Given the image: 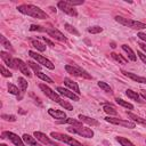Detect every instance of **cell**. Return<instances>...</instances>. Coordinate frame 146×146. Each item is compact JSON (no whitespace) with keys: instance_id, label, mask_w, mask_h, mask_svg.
<instances>
[{"instance_id":"cell-1","label":"cell","mask_w":146,"mask_h":146,"mask_svg":"<svg viewBox=\"0 0 146 146\" xmlns=\"http://www.w3.org/2000/svg\"><path fill=\"white\" fill-rule=\"evenodd\" d=\"M18 11L22 13V14H25L27 16H32L34 18H39V19H46L48 18V15L42 10L40 9L39 7L34 6V5H27V3H24V5H21L17 7Z\"/></svg>"},{"instance_id":"cell-2","label":"cell","mask_w":146,"mask_h":146,"mask_svg":"<svg viewBox=\"0 0 146 146\" xmlns=\"http://www.w3.org/2000/svg\"><path fill=\"white\" fill-rule=\"evenodd\" d=\"M115 21L119 22L120 24H122L124 26H128L130 29H133V30L146 29V24L145 23H141V22H138V21H133V19H128V18H124L122 16H115Z\"/></svg>"},{"instance_id":"cell-3","label":"cell","mask_w":146,"mask_h":146,"mask_svg":"<svg viewBox=\"0 0 146 146\" xmlns=\"http://www.w3.org/2000/svg\"><path fill=\"white\" fill-rule=\"evenodd\" d=\"M50 136L54 138V139H57V140H60L65 144H68L70 146H83L80 141H78L76 139H74L73 137L71 136H67V135H64V133H59V132H51Z\"/></svg>"},{"instance_id":"cell-4","label":"cell","mask_w":146,"mask_h":146,"mask_svg":"<svg viewBox=\"0 0 146 146\" xmlns=\"http://www.w3.org/2000/svg\"><path fill=\"white\" fill-rule=\"evenodd\" d=\"M66 129H67L68 132L78 133V135H80L82 137H86V138L94 137V131L90 128H86V127H68Z\"/></svg>"},{"instance_id":"cell-5","label":"cell","mask_w":146,"mask_h":146,"mask_svg":"<svg viewBox=\"0 0 146 146\" xmlns=\"http://www.w3.org/2000/svg\"><path fill=\"white\" fill-rule=\"evenodd\" d=\"M39 88L43 91V94L46 95V96H48L51 100H54V102H56V103H58L59 105L63 103V100L64 99H62L60 97H59V95L56 92V91H54V90H51L48 86H46V84H43V83H41V84H39Z\"/></svg>"},{"instance_id":"cell-6","label":"cell","mask_w":146,"mask_h":146,"mask_svg":"<svg viewBox=\"0 0 146 146\" xmlns=\"http://www.w3.org/2000/svg\"><path fill=\"white\" fill-rule=\"evenodd\" d=\"M65 70L67 73L72 74V75H75V76H80V78H87V79H90L91 76L84 71L82 70L81 67L76 66V65H66L65 66Z\"/></svg>"},{"instance_id":"cell-7","label":"cell","mask_w":146,"mask_h":146,"mask_svg":"<svg viewBox=\"0 0 146 146\" xmlns=\"http://www.w3.org/2000/svg\"><path fill=\"white\" fill-rule=\"evenodd\" d=\"M29 55H30L32 58H34L39 64H42V65L46 66L47 68H49V70H54V68H55V65H54L49 59H47L46 57H43V56H41V55H39V54L34 52V51H29Z\"/></svg>"},{"instance_id":"cell-8","label":"cell","mask_w":146,"mask_h":146,"mask_svg":"<svg viewBox=\"0 0 146 146\" xmlns=\"http://www.w3.org/2000/svg\"><path fill=\"white\" fill-rule=\"evenodd\" d=\"M105 120L112 124H119V125H122V127H125V128H130V129H133L136 128V124L131 121H128V120H122V119H119V117H112V116H107L105 117Z\"/></svg>"},{"instance_id":"cell-9","label":"cell","mask_w":146,"mask_h":146,"mask_svg":"<svg viewBox=\"0 0 146 146\" xmlns=\"http://www.w3.org/2000/svg\"><path fill=\"white\" fill-rule=\"evenodd\" d=\"M2 138H8L13 144H15L16 146H24V140L21 139V137H18L16 133L10 132V131H3L2 132Z\"/></svg>"},{"instance_id":"cell-10","label":"cell","mask_w":146,"mask_h":146,"mask_svg":"<svg viewBox=\"0 0 146 146\" xmlns=\"http://www.w3.org/2000/svg\"><path fill=\"white\" fill-rule=\"evenodd\" d=\"M57 6H58V8L62 9L65 14H67V15H70V16H78L76 9H74V7L71 6V5H68L66 1H59V2L57 3Z\"/></svg>"},{"instance_id":"cell-11","label":"cell","mask_w":146,"mask_h":146,"mask_svg":"<svg viewBox=\"0 0 146 146\" xmlns=\"http://www.w3.org/2000/svg\"><path fill=\"white\" fill-rule=\"evenodd\" d=\"M46 32L51 36V38H54V39H56V40H59V41H66V38H65V35L60 32V31H58L57 29H55V27H46Z\"/></svg>"},{"instance_id":"cell-12","label":"cell","mask_w":146,"mask_h":146,"mask_svg":"<svg viewBox=\"0 0 146 146\" xmlns=\"http://www.w3.org/2000/svg\"><path fill=\"white\" fill-rule=\"evenodd\" d=\"M0 55H1V58H2V60H3V63L8 66V67H11V68H16L17 67V65H16V62H15V59L9 55V54H7L6 51H3V50H1L0 51Z\"/></svg>"},{"instance_id":"cell-13","label":"cell","mask_w":146,"mask_h":146,"mask_svg":"<svg viewBox=\"0 0 146 146\" xmlns=\"http://www.w3.org/2000/svg\"><path fill=\"white\" fill-rule=\"evenodd\" d=\"M57 91H58L60 95H63V96H65V97H67V98H70V99H72V100L78 102V100L80 99L76 94H74L73 91H70L68 89H65V88H63V87H58V88H57Z\"/></svg>"},{"instance_id":"cell-14","label":"cell","mask_w":146,"mask_h":146,"mask_svg":"<svg viewBox=\"0 0 146 146\" xmlns=\"http://www.w3.org/2000/svg\"><path fill=\"white\" fill-rule=\"evenodd\" d=\"M15 62H16V65H17V67L19 68V71H21L25 76L30 78V76H31V72H30V70H29V67H27V64L24 63L22 59H18V58H16Z\"/></svg>"},{"instance_id":"cell-15","label":"cell","mask_w":146,"mask_h":146,"mask_svg":"<svg viewBox=\"0 0 146 146\" xmlns=\"http://www.w3.org/2000/svg\"><path fill=\"white\" fill-rule=\"evenodd\" d=\"M34 137L38 139V140H40L41 143H43V144H46V145H51V146H58L57 144H55V143H52L44 133H42V132H40V131H35L34 132Z\"/></svg>"},{"instance_id":"cell-16","label":"cell","mask_w":146,"mask_h":146,"mask_svg":"<svg viewBox=\"0 0 146 146\" xmlns=\"http://www.w3.org/2000/svg\"><path fill=\"white\" fill-rule=\"evenodd\" d=\"M122 73H123L125 76H128L129 79H131V80H133V81H136V82L146 83V78H144V76H139V75H137V74H135V73H130V72H127V71H122Z\"/></svg>"},{"instance_id":"cell-17","label":"cell","mask_w":146,"mask_h":146,"mask_svg":"<svg viewBox=\"0 0 146 146\" xmlns=\"http://www.w3.org/2000/svg\"><path fill=\"white\" fill-rule=\"evenodd\" d=\"M64 83L70 88V89H72L75 94H80V89H79V86H78V83L76 82H74L73 80H71V79H68V78H65L64 79Z\"/></svg>"},{"instance_id":"cell-18","label":"cell","mask_w":146,"mask_h":146,"mask_svg":"<svg viewBox=\"0 0 146 146\" xmlns=\"http://www.w3.org/2000/svg\"><path fill=\"white\" fill-rule=\"evenodd\" d=\"M49 115H51L55 119H59V120H64L66 117V114L63 111H58V110H54V108H49L48 110Z\"/></svg>"},{"instance_id":"cell-19","label":"cell","mask_w":146,"mask_h":146,"mask_svg":"<svg viewBox=\"0 0 146 146\" xmlns=\"http://www.w3.org/2000/svg\"><path fill=\"white\" fill-rule=\"evenodd\" d=\"M79 119L81 120V122H84V123H87L89 125H98L99 124L97 120H95L92 117H89V116H86V115H82V114L79 115Z\"/></svg>"},{"instance_id":"cell-20","label":"cell","mask_w":146,"mask_h":146,"mask_svg":"<svg viewBox=\"0 0 146 146\" xmlns=\"http://www.w3.org/2000/svg\"><path fill=\"white\" fill-rule=\"evenodd\" d=\"M22 138H23V140H24L27 145H30V146H41L39 143H36L35 138L31 137V136H30V135H27V133H24Z\"/></svg>"},{"instance_id":"cell-21","label":"cell","mask_w":146,"mask_h":146,"mask_svg":"<svg viewBox=\"0 0 146 146\" xmlns=\"http://www.w3.org/2000/svg\"><path fill=\"white\" fill-rule=\"evenodd\" d=\"M122 49L127 52L128 58H129L130 60H132V62H135V60H136V54L133 52V50H132L128 44H122Z\"/></svg>"},{"instance_id":"cell-22","label":"cell","mask_w":146,"mask_h":146,"mask_svg":"<svg viewBox=\"0 0 146 146\" xmlns=\"http://www.w3.org/2000/svg\"><path fill=\"white\" fill-rule=\"evenodd\" d=\"M128 116H129L131 120H133L136 123H139V124L146 127V119H143V117H140V116H138V115H136V114H132V113H128Z\"/></svg>"},{"instance_id":"cell-23","label":"cell","mask_w":146,"mask_h":146,"mask_svg":"<svg viewBox=\"0 0 146 146\" xmlns=\"http://www.w3.org/2000/svg\"><path fill=\"white\" fill-rule=\"evenodd\" d=\"M103 110H104L107 114H110V116H111V115H116V114H117L115 107H113L111 104H103Z\"/></svg>"},{"instance_id":"cell-24","label":"cell","mask_w":146,"mask_h":146,"mask_svg":"<svg viewBox=\"0 0 146 146\" xmlns=\"http://www.w3.org/2000/svg\"><path fill=\"white\" fill-rule=\"evenodd\" d=\"M125 95H127L129 98H131V99H133V100H136V102H139V103L141 102L139 95H138L136 91L131 90V89H127V90H125Z\"/></svg>"},{"instance_id":"cell-25","label":"cell","mask_w":146,"mask_h":146,"mask_svg":"<svg viewBox=\"0 0 146 146\" xmlns=\"http://www.w3.org/2000/svg\"><path fill=\"white\" fill-rule=\"evenodd\" d=\"M31 44L34 48H36V50H39V51H44L46 50V46L43 43H41L40 41H38V40H31Z\"/></svg>"},{"instance_id":"cell-26","label":"cell","mask_w":146,"mask_h":146,"mask_svg":"<svg viewBox=\"0 0 146 146\" xmlns=\"http://www.w3.org/2000/svg\"><path fill=\"white\" fill-rule=\"evenodd\" d=\"M64 29L67 31V32H70L71 34H74V35H80V33H79V31L74 27V26H72L71 24H68V23H65L64 24Z\"/></svg>"},{"instance_id":"cell-27","label":"cell","mask_w":146,"mask_h":146,"mask_svg":"<svg viewBox=\"0 0 146 146\" xmlns=\"http://www.w3.org/2000/svg\"><path fill=\"white\" fill-rule=\"evenodd\" d=\"M111 56H112V58H114V59H115L116 62H119L120 64H127V63H128V59H127V58L122 57L121 55H119V54H116V52H112Z\"/></svg>"},{"instance_id":"cell-28","label":"cell","mask_w":146,"mask_h":146,"mask_svg":"<svg viewBox=\"0 0 146 146\" xmlns=\"http://www.w3.org/2000/svg\"><path fill=\"white\" fill-rule=\"evenodd\" d=\"M116 140L121 144V146H136L133 143H131L129 139H127L124 137H116Z\"/></svg>"},{"instance_id":"cell-29","label":"cell","mask_w":146,"mask_h":146,"mask_svg":"<svg viewBox=\"0 0 146 146\" xmlns=\"http://www.w3.org/2000/svg\"><path fill=\"white\" fill-rule=\"evenodd\" d=\"M115 100H116V103H117L119 105H121V106H123V107H125V108H129V110H132V108H133V105H132V104H130V103H128V102H124V100L121 99V98H116Z\"/></svg>"},{"instance_id":"cell-30","label":"cell","mask_w":146,"mask_h":146,"mask_svg":"<svg viewBox=\"0 0 146 146\" xmlns=\"http://www.w3.org/2000/svg\"><path fill=\"white\" fill-rule=\"evenodd\" d=\"M17 82H18V84H19V87H21L22 92H24V91L27 89V81H26L24 78H18Z\"/></svg>"},{"instance_id":"cell-31","label":"cell","mask_w":146,"mask_h":146,"mask_svg":"<svg viewBox=\"0 0 146 146\" xmlns=\"http://www.w3.org/2000/svg\"><path fill=\"white\" fill-rule=\"evenodd\" d=\"M59 123H70V124H73L75 127H82V123L74 120V119H66V120H62Z\"/></svg>"},{"instance_id":"cell-32","label":"cell","mask_w":146,"mask_h":146,"mask_svg":"<svg viewBox=\"0 0 146 146\" xmlns=\"http://www.w3.org/2000/svg\"><path fill=\"white\" fill-rule=\"evenodd\" d=\"M98 87L100 88V89H103L104 91H106V92H112V88L106 83V82H103V81H99L98 82Z\"/></svg>"},{"instance_id":"cell-33","label":"cell","mask_w":146,"mask_h":146,"mask_svg":"<svg viewBox=\"0 0 146 146\" xmlns=\"http://www.w3.org/2000/svg\"><path fill=\"white\" fill-rule=\"evenodd\" d=\"M89 33H91V34H97V33H100L102 31H103V27H100V26H98V25H96V26H91V27H88V30H87Z\"/></svg>"},{"instance_id":"cell-34","label":"cell","mask_w":146,"mask_h":146,"mask_svg":"<svg viewBox=\"0 0 146 146\" xmlns=\"http://www.w3.org/2000/svg\"><path fill=\"white\" fill-rule=\"evenodd\" d=\"M0 41H1V44L5 47V48H7V49H10L11 48V44H10V42L3 36V35H0Z\"/></svg>"},{"instance_id":"cell-35","label":"cell","mask_w":146,"mask_h":146,"mask_svg":"<svg viewBox=\"0 0 146 146\" xmlns=\"http://www.w3.org/2000/svg\"><path fill=\"white\" fill-rule=\"evenodd\" d=\"M8 91H9L10 94H13V95H18V94H19L18 88H17L16 86L11 84V83H9V84H8Z\"/></svg>"},{"instance_id":"cell-36","label":"cell","mask_w":146,"mask_h":146,"mask_svg":"<svg viewBox=\"0 0 146 146\" xmlns=\"http://www.w3.org/2000/svg\"><path fill=\"white\" fill-rule=\"evenodd\" d=\"M41 80H43V81H46V82H48V83H51L52 82V80L48 76V75H46V74H43V73H41V72H38V73H35Z\"/></svg>"},{"instance_id":"cell-37","label":"cell","mask_w":146,"mask_h":146,"mask_svg":"<svg viewBox=\"0 0 146 146\" xmlns=\"http://www.w3.org/2000/svg\"><path fill=\"white\" fill-rule=\"evenodd\" d=\"M27 65L34 71V72H39L40 71V68H41V66L39 65V64H36V63H34V62H27Z\"/></svg>"},{"instance_id":"cell-38","label":"cell","mask_w":146,"mask_h":146,"mask_svg":"<svg viewBox=\"0 0 146 146\" xmlns=\"http://www.w3.org/2000/svg\"><path fill=\"white\" fill-rule=\"evenodd\" d=\"M0 68H1V72H2V75H3V76L10 78V76L13 75V74H11V73H10V72H9V71H8V70L5 67V66H3V65H1V66H0Z\"/></svg>"},{"instance_id":"cell-39","label":"cell","mask_w":146,"mask_h":146,"mask_svg":"<svg viewBox=\"0 0 146 146\" xmlns=\"http://www.w3.org/2000/svg\"><path fill=\"white\" fill-rule=\"evenodd\" d=\"M1 117H2V119H5L6 121H10V122H14V121H16V117H15V115H8V114H2V115H1Z\"/></svg>"},{"instance_id":"cell-40","label":"cell","mask_w":146,"mask_h":146,"mask_svg":"<svg viewBox=\"0 0 146 146\" xmlns=\"http://www.w3.org/2000/svg\"><path fill=\"white\" fill-rule=\"evenodd\" d=\"M30 31H46V29H42V26H40V25H34V24H32V25L30 26Z\"/></svg>"},{"instance_id":"cell-41","label":"cell","mask_w":146,"mask_h":146,"mask_svg":"<svg viewBox=\"0 0 146 146\" xmlns=\"http://www.w3.org/2000/svg\"><path fill=\"white\" fill-rule=\"evenodd\" d=\"M66 2L71 6H76V5H82L83 3V0H80V1H73V0H66Z\"/></svg>"},{"instance_id":"cell-42","label":"cell","mask_w":146,"mask_h":146,"mask_svg":"<svg viewBox=\"0 0 146 146\" xmlns=\"http://www.w3.org/2000/svg\"><path fill=\"white\" fill-rule=\"evenodd\" d=\"M137 55H138V56H139V58L143 60V63H144V64H146V55H145V54H143L141 51H137Z\"/></svg>"},{"instance_id":"cell-43","label":"cell","mask_w":146,"mask_h":146,"mask_svg":"<svg viewBox=\"0 0 146 146\" xmlns=\"http://www.w3.org/2000/svg\"><path fill=\"white\" fill-rule=\"evenodd\" d=\"M41 38H42V40H43V41H44L47 44H49L50 47H54V46H55V44H54V42H52V41H50L49 39H47L46 36H41Z\"/></svg>"},{"instance_id":"cell-44","label":"cell","mask_w":146,"mask_h":146,"mask_svg":"<svg viewBox=\"0 0 146 146\" xmlns=\"http://www.w3.org/2000/svg\"><path fill=\"white\" fill-rule=\"evenodd\" d=\"M138 36L141 39V40H144L145 42H146V33H143V32H139L138 33Z\"/></svg>"},{"instance_id":"cell-45","label":"cell","mask_w":146,"mask_h":146,"mask_svg":"<svg viewBox=\"0 0 146 146\" xmlns=\"http://www.w3.org/2000/svg\"><path fill=\"white\" fill-rule=\"evenodd\" d=\"M138 46H139V47H140V48H141V49H143V50H144V51L146 52V43H143V42H139V43H138Z\"/></svg>"},{"instance_id":"cell-46","label":"cell","mask_w":146,"mask_h":146,"mask_svg":"<svg viewBox=\"0 0 146 146\" xmlns=\"http://www.w3.org/2000/svg\"><path fill=\"white\" fill-rule=\"evenodd\" d=\"M140 94H141V96L146 99V90H140Z\"/></svg>"},{"instance_id":"cell-47","label":"cell","mask_w":146,"mask_h":146,"mask_svg":"<svg viewBox=\"0 0 146 146\" xmlns=\"http://www.w3.org/2000/svg\"><path fill=\"white\" fill-rule=\"evenodd\" d=\"M111 47L112 48H115V43H111Z\"/></svg>"},{"instance_id":"cell-48","label":"cell","mask_w":146,"mask_h":146,"mask_svg":"<svg viewBox=\"0 0 146 146\" xmlns=\"http://www.w3.org/2000/svg\"><path fill=\"white\" fill-rule=\"evenodd\" d=\"M0 146H7V145H6V144H1Z\"/></svg>"}]
</instances>
